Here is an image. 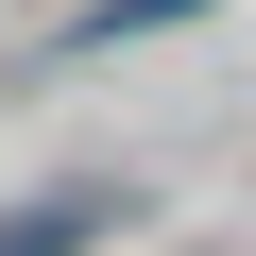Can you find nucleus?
Listing matches in <instances>:
<instances>
[{
  "label": "nucleus",
  "mask_w": 256,
  "mask_h": 256,
  "mask_svg": "<svg viewBox=\"0 0 256 256\" xmlns=\"http://www.w3.org/2000/svg\"><path fill=\"white\" fill-rule=\"evenodd\" d=\"M86 239H120V188H34L0 222V256H86Z\"/></svg>",
  "instance_id": "1"
}]
</instances>
